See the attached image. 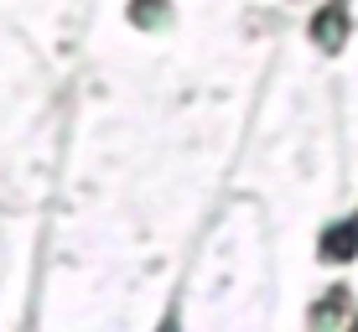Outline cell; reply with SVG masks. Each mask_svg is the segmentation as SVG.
I'll return each mask as SVG.
<instances>
[{
  "label": "cell",
  "instance_id": "3",
  "mask_svg": "<svg viewBox=\"0 0 358 332\" xmlns=\"http://www.w3.org/2000/svg\"><path fill=\"white\" fill-rule=\"evenodd\" d=\"M125 16L141 31H162V27H171V0H130Z\"/></svg>",
  "mask_w": 358,
  "mask_h": 332
},
{
  "label": "cell",
  "instance_id": "2",
  "mask_svg": "<svg viewBox=\"0 0 358 332\" xmlns=\"http://www.w3.org/2000/svg\"><path fill=\"white\" fill-rule=\"evenodd\" d=\"M317 260H322V265L358 260V213L353 218H338V224H327L322 233H317Z\"/></svg>",
  "mask_w": 358,
  "mask_h": 332
},
{
  "label": "cell",
  "instance_id": "1",
  "mask_svg": "<svg viewBox=\"0 0 358 332\" xmlns=\"http://www.w3.org/2000/svg\"><path fill=\"white\" fill-rule=\"evenodd\" d=\"M353 31V16H348V0H327L322 10H317L312 21H306V36H312L322 52H343V42H348Z\"/></svg>",
  "mask_w": 358,
  "mask_h": 332
}]
</instances>
